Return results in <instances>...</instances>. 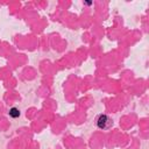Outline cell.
<instances>
[{
	"label": "cell",
	"instance_id": "1",
	"mask_svg": "<svg viewBox=\"0 0 149 149\" xmlns=\"http://www.w3.org/2000/svg\"><path fill=\"white\" fill-rule=\"evenodd\" d=\"M113 125V121L109 116H107L106 114H100L98 118H97V126L98 128L102 129V130H106L108 128H111Z\"/></svg>",
	"mask_w": 149,
	"mask_h": 149
},
{
	"label": "cell",
	"instance_id": "2",
	"mask_svg": "<svg viewBox=\"0 0 149 149\" xmlns=\"http://www.w3.org/2000/svg\"><path fill=\"white\" fill-rule=\"evenodd\" d=\"M9 114H10L13 118H17V116L20 115V111H19L17 108H12L10 112H9Z\"/></svg>",
	"mask_w": 149,
	"mask_h": 149
}]
</instances>
